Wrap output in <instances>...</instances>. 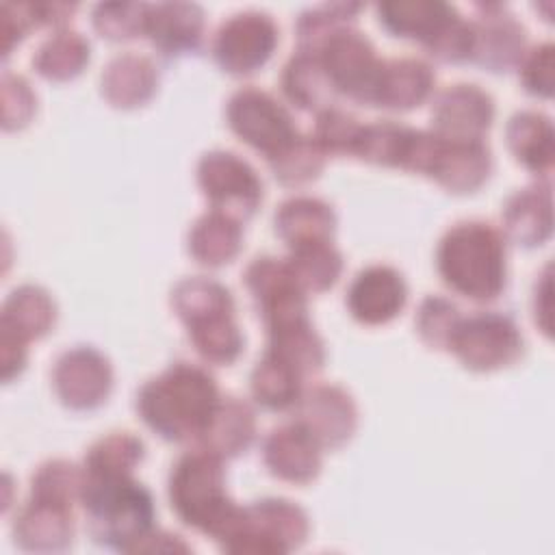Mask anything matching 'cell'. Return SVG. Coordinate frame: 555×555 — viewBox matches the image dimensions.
I'll return each instance as SVG.
<instances>
[{
	"mask_svg": "<svg viewBox=\"0 0 555 555\" xmlns=\"http://www.w3.org/2000/svg\"><path fill=\"white\" fill-rule=\"evenodd\" d=\"M219 401L217 384L208 371L176 362L143 384L137 395V410L143 423L160 438L184 442L204 436Z\"/></svg>",
	"mask_w": 555,
	"mask_h": 555,
	"instance_id": "6da1fadb",
	"label": "cell"
},
{
	"mask_svg": "<svg viewBox=\"0 0 555 555\" xmlns=\"http://www.w3.org/2000/svg\"><path fill=\"white\" fill-rule=\"evenodd\" d=\"M95 542L117 551H139L152 535V494L130 475L82 470L80 496Z\"/></svg>",
	"mask_w": 555,
	"mask_h": 555,
	"instance_id": "7a4b0ae2",
	"label": "cell"
},
{
	"mask_svg": "<svg viewBox=\"0 0 555 555\" xmlns=\"http://www.w3.org/2000/svg\"><path fill=\"white\" fill-rule=\"evenodd\" d=\"M223 483L221 457L206 449L182 455L169 475L171 509L184 525L221 544L234 535L243 518V507L228 499Z\"/></svg>",
	"mask_w": 555,
	"mask_h": 555,
	"instance_id": "3957f363",
	"label": "cell"
},
{
	"mask_svg": "<svg viewBox=\"0 0 555 555\" xmlns=\"http://www.w3.org/2000/svg\"><path fill=\"white\" fill-rule=\"evenodd\" d=\"M436 264L451 291L475 301L494 299L505 286L503 236L483 221L455 223L438 245Z\"/></svg>",
	"mask_w": 555,
	"mask_h": 555,
	"instance_id": "277c9868",
	"label": "cell"
},
{
	"mask_svg": "<svg viewBox=\"0 0 555 555\" xmlns=\"http://www.w3.org/2000/svg\"><path fill=\"white\" fill-rule=\"evenodd\" d=\"M171 304L189 325V338L197 353L212 364H230L243 347V336L234 323V301L230 291L208 278L182 280Z\"/></svg>",
	"mask_w": 555,
	"mask_h": 555,
	"instance_id": "5b68a950",
	"label": "cell"
},
{
	"mask_svg": "<svg viewBox=\"0 0 555 555\" xmlns=\"http://www.w3.org/2000/svg\"><path fill=\"white\" fill-rule=\"evenodd\" d=\"M308 533L306 514L284 499H262L243 507L238 529L221 546L230 553H286Z\"/></svg>",
	"mask_w": 555,
	"mask_h": 555,
	"instance_id": "8992f818",
	"label": "cell"
},
{
	"mask_svg": "<svg viewBox=\"0 0 555 555\" xmlns=\"http://www.w3.org/2000/svg\"><path fill=\"white\" fill-rule=\"evenodd\" d=\"M228 124L241 141L258 150L267 160L278 158L299 137L286 108L254 87H245L230 98Z\"/></svg>",
	"mask_w": 555,
	"mask_h": 555,
	"instance_id": "52a82bcc",
	"label": "cell"
},
{
	"mask_svg": "<svg viewBox=\"0 0 555 555\" xmlns=\"http://www.w3.org/2000/svg\"><path fill=\"white\" fill-rule=\"evenodd\" d=\"M314 54L319 56L334 91H340L356 102L369 106L373 104V93L384 61L375 56V50L364 35L343 26L334 30L314 50Z\"/></svg>",
	"mask_w": 555,
	"mask_h": 555,
	"instance_id": "ba28073f",
	"label": "cell"
},
{
	"mask_svg": "<svg viewBox=\"0 0 555 555\" xmlns=\"http://www.w3.org/2000/svg\"><path fill=\"white\" fill-rule=\"evenodd\" d=\"M449 349L475 371H492L507 366L522 351V338L516 325L496 312H479L468 319H460Z\"/></svg>",
	"mask_w": 555,
	"mask_h": 555,
	"instance_id": "9c48e42d",
	"label": "cell"
},
{
	"mask_svg": "<svg viewBox=\"0 0 555 555\" xmlns=\"http://www.w3.org/2000/svg\"><path fill=\"white\" fill-rule=\"evenodd\" d=\"M199 186L215 212L232 219H247L262 199V184L256 171L232 152H210L197 167Z\"/></svg>",
	"mask_w": 555,
	"mask_h": 555,
	"instance_id": "30bf717a",
	"label": "cell"
},
{
	"mask_svg": "<svg viewBox=\"0 0 555 555\" xmlns=\"http://www.w3.org/2000/svg\"><path fill=\"white\" fill-rule=\"evenodd\" d=\"M245 284L269 332L306 321V291L286 260L256 258L245 271Z\"/></svg>",
	"mask_w": 555,
	"mask_h": 555,
	"instance_id": "8fae6325",
	"label": "cell"
},
{
	"mask_svg": "<svg viewBox=\"0 0 555 555\" xmlns=\"http://www.w3.org/2000/svg\"><path fill=\"white\" fill-rule=\"evenodd\" d=\"M278 43V28L264 13L247 11L221 24L215 37V59L230 74H249L267 63Z\"/></svg>",
	"mask_w": 555,
	"mask_h": 555,
	"instance_id": "7c38bea8",
	"label": "cell"
},
{
	"mask_svg": "<svg viewBox=\"0 0 555 555\" xmlns=\"http://www.w3.org/2000/svg\"><path fill=\"white\" fill-rule=\"evenodd\" d=\"M111 366L102 353L91 347L65 351L52 371L59 399L74 410H91L100 405L111 390Z\"/></svg>",
	"mask_w": 555,
	"mask_h": 555,
	"instance_id": "4fadbf2b",
	"label": "cell"
},
{
	"mask_svg": "<svg viewBox=\"0 0 555 555\" xmlns=\"http://www.w3.org/2000/svg\"><path fill=\"white\" fill-rule=\"evenodd\" d=\"M494 106L475 85H453L438 93L431 106L434 134L444 141H481L490 128Z\"/></svg>",
	"mask_w": 555,
	"mask_h": 555,
	"instance_id": "5bb4252c",
	"label": "cell"
},
{
	"mask_svg": "<svg viewBox=\"0 0 555 555\" xmlns=\"http://www.w3.org/2000/svg\"><path fill=\"white\" fill-rule=\"evenodd\" d=\"M408 288L399 271L386 264L362 269L347 293V306L353 319L366 325H379L395 319L405 306Z\"/></svg>",
	"mask_w": 555,
	"mask_h": 555,
	"instance_id": "9a60e30c",
	"label": "cell"
},
{
	"mask_svg": "<svg viewBox=\"0 0 555 555\" xmlns=\"http://www.w3.org/2000/svg\"><path fill=\"white\" fill-rule=\"evenodd\" d=\"M297 423L306 427L321 447L343 444L356 425V408L347 392L336 386H317L295 403Z\"/></svg>",
	"mask_w": 555,
	"mask_h": 555,
	"instance_id": "2e32d148",
	"label": "cell"
},
{
	"mask_svg": "<svg viewBox=\"0 0 555 555\" xmlns=\"http://www.w3.org/2000/svg\"><path fill=\"white\" fill-rule=\"evenodd\" d=\"M264 462L269 470L286 481L306 483L321 466V444L297 421L273 429L264 440Z\"/></svg>",
	"mask_w": 555,
	"mask_h": 555,
	"instance_id": "e0dca14e",
	"label": "cell"
},
{
	"mask_svg": "<svg viewBox=\"0 0 555 555\" xmlns=\"http://www.w3.org/2000/svg\"><path fill=\"white\" fill-rule=\"evenodd\" d=\"M15 540L30 551H56L72 542V503L33 496L15 518Z\"/></svg>",
	"mask_w": 555,
	"mask_h": 555,
	"instance_id": "ac0fdd59",
	"label": "cell"
},
{
	"mask_svg": "<svg viewBox=\"0 0 555 555\" xmlns=\"http://www.w3.org/2000/svg\"><path fill=\"white\" fill-rule=\"evenodd\" d=\"M434 74L429 65L416 59L384 61L371 106L408 111L418 106L431 91Z\"/></svg>",
	"mask_w": 555,
	"mask_h": 555,
	"instance_id": "d6986e66",
	"label": "cell"
},
{
	"mask_svg": "<svg viewBox=\"0 0 555 555\" xmlns=\"http://www.w3.org/2000/svg\"><path fill=\"white\" fill-rule=\"evenodd\" d=\"M202 11L195 4L176 2L147 7L145 35L163 54L173 56L195 50L202 39Z\"/></svg>",
	"mask_w": 555,
	"mask_h": 555,
	"instance_id": "ffe728a7",
	"label": "cell"
},
{
	"mask_svg": "<svg viewBox=\"0 0 555 555\" xmlns=\"http://www.w3.org/2000/svg\"><path fill=\"white\" fill-rule=\"evenodd\" d=\"M490 173V152L481 141H444L431 167V178L453 193L477 189Z\"/></svg>",
	"mask_w": 555,
	"mask_h": 555,
	"instance_id": "44dd1931",
	"label": "cell"
},
{
	"mask_svg": "<svg viewBox=\"0 0 555 555\" xmlns=\"http://www.w3.org/2000/svg\"><path fill=\"white\" fill-rule=\"evenodd\" d=\"M377 15L395 37L418 39L427 48L457 13L444 2H384Z\"/></svg>",
	"mask_w": 555,
	"mask_h": 555,
	"instance_id": "7402d4cb",
	"label": "cell"
},
{
	"mask_svg": "<svg viewBox=\"0 0 555 555\" xmlns=\"http://www.w3.org/2000/svg\"><path fill=\"white\" fill-rule=\"evenodd\" d=\"M332 208L314 197H293L275 212V232L291 245L330 241L334 232Z\"/></svg>",
	"mask_w": 555,
	"mask_h": 555,
	"instance_id": "603a6c76",
	"label": "cell"
},
{
	"mask_svg": "<svg viewBox=\"0 0 555 555\" xmlns=\"http://www.w3.org/2000/svg\"><path fill=\"white\" fill-rule=\"evenodd\" d=\"M54 301L39 286H20L15 288L4 306L0 317V330L11 332L24 340L43 336L54 325Z\"/></svg>",
	"mask_w": 555,
	"mask_h": 555,
	"instance_id": "cb8c5ba5",
	"label": "cell"
},
{
	"mask_svg": "<svg viewBox=\"0 0 555 555\" xmlns=\"http://www.w3.org/2000/svg\"><path fill=\"white\" fill-rule=\"evenodd\" d=\"M254 438V414L251 410L234 397L221 399L208 429L204 431L202 449L219 455L232 457L249 447Z\"/></svg>",
	"mask_w": 555,
	"mask_h": 555,
	"instance_id": "d4e9b609",
	"label": "cell"
},
{
	"mask_svg": "<svg viewBox=\"0 0 555 555\" xmlns=\"http://www.w3.org/2000/svg\"><path fill=\"white\" fill-rule=\"evenodd\" d=\"M282 89L286 98L306 111L330 108L334 89L314 52L299 50L284 67Z\"/></svg>",
	"mask_w": 555,
	"mask_h": 555,
	"instance_id": "484cf974",
	"label": "cell"
},
{
	"mask_svg": "<svg viewBox=\"0 0 555 555\" xmlns=\"http://www.w3.org/2000/svg\"><path fill=\"white\" fill-rule=\"evenodd\" d=\"M505 230L522 245L542 243L551 232V195L548 186L518 191L503 210Z\"/></svg>",
	"mask_w": 555,
	"mask_h": 555,
	"instance_id": "4316f807",
	"label": "cell"
},
{
	"mask_svg": "<svg viewBox=\"0 0 555 555\" xmlns=\"http://www.w3.org/2000/svg\"><path fill=\"white\" fill-rule=\"evenodd\" d=\"M156 85L152 63L137 54H124L111 61L102 74V91L115 106L143 104Z\"/></svg>",
	"mask_w": 555,
	"mask_h": 555,
	"instance_id": "83f0119b",
	"label": "cell"
},
{
	"mask_svg": "<svg viewBox=\"0 0 555 555\" xmlns=\"http://www.w3.org/2000/svg\"><path fill=\"white\" fill-rule=\"evenodd\" d=\"M241 247V228L236 219L208 212L195 221L189 234V251L193 258L208 267H219L230 262Z\"/></svg>",
	"mask_w": 555,
	"mask_h": 555,
	"instance_id": "f1b7e54d",
	"label": "cell"
},
{
	"mask_svg": "<svg viewBox=\"0 0 555 555\" xmlns=\"http://www.w3.org/2000/svg\"><path fill=\"white\" fill-rule=\"evenodd\" d=\"M251 392L256 401L267 410H286L301 397V373L267 351L251 373Z\"/></svg>",
	"mask_w": 555,
	"mask_h": 555,
	"instance_id": "f546056e",
	"label": "cell"
},
{
	"mask_svg": "<svg viewBox=\"0 0 555 555\" xmlns=\"http://www.w3.org/2000/svg\"><path fill=\"white\" fill-rule=\"evenodd\" d=\"M507 143L514 156L531 171H546L553 158V132L544 115L518 113L507 126Z\"/></svg>",
	"mask_w": 555,
	"mask_h": 555,
	"instance_id": "4dcf8cb0",
	"label": "cell"
},
{
	"mask_svg": "<svg viewBox=\"0 0 555 555\" xmlns=\"http://www.w3.org/2000/svg\"><path fill=\"white\" fill-rule=\"evenodd\" d=\"M522 28L509 15L486 13L481 26L475 28L477 61L494 72L505 69L522 50Z\"/></svg>",
	"mask_w": 555,
	"mask_h": 555,
	"instance_id": "1f68e13d",
	"label": "cell"
},
{
	"mask_svg": "<svg viewBox=\"0 0 555 555\" xmlns=\"http://www.w3.org/2000/svg\"><path fill=\"white\" fill-rule=\"evenodd\" d=\"M291 249L293 251L286 262L304 291L319 293L330 288L338 280L343 260L330 241L301 243Z\"/></svg>",
	"mask_w": 555,
	"mask_h": 555,
	"instance_id": "d6a6232c",
	"label": "cell"
},
{
	"mask_svg": "<svg viewBox=\"0 0 555 555\" xmlns=\"http://www.w3.org/2000/svg\"><path fill=\"white\" fill-rule=\"evenodd\" d=\"M89 61V43L69 30H61L41 43L33 56L35 69L50 80H69L78 76Z\"/></svg>",
	"mask_w": 555,
	"mask_h": 555,
	"instance_id": "836d02e7",
	"label": "cell"
},
{
	"mask_svg": "<svg viewBox=\"0 0 555 555\" xmlns=\"http://www.w3.org/2000/svg\"><path fill=\"white\" fill-rule=\"evenodd\" d=\"M143 444L139 438L128 431H115L102 440H98L87 457L85 473L93 475H130L132 466L141 462Z\"/></svg>",
	"mask_w": 555,
	"mask_h": 555,
	"instance_id": "e575fe53",
	"label": "cell"
},
{
	"mask_svg": "<svg viewBox=\"0 0 555 555\" xmlns=\"http://www.w3.org/2000/svg\"><path fill=\"white\" fill-rule=\"evenodd\" d=\"M360 132L362 126L349 113L330 106L319 111L314 134L310 139L321 152L353 154Z\"/></svg>",
	"mask_w": 555,
	"mask_h": 555,
	"instance_id": "d590c367",
	"label": "cell"
},
{
	"mask_svg": "<svg viewBox=\"0 0 555 555\" xmlns=\"http://www.w3.org/2000/svg\"><path fill=\"white\" fill-rule=\"evenodd\" d=\"M273 176L284 184H301L319 176L323 167V152L312 143V139L297 137L291 147H286L278 158L269 160Z\"/></svg>",
	"mask_w": 555,
	"mask_h": 555,
	"instance_id": "8d00e7d4",
	"label": "cell"
},
{
	"mask_svg": "<svg viewBox=\"0 0 555 555\" xmlns=\"http://www.w3.org/2000/svg\"><path fill=\"white\" fill-rule=\"evenodd\" d=\"M80 486H82V473L74 464L63 460H52L39 466V470L33 475L30 494L72 503L74 496H80Z\"/></svg>",
	"mask_w": 555,
	"mask_h": 555,
	"instance_id": "74e56055",
	"label": "cell"
},
{
	"mask_svg": "<svg viewBox=\"0 0 555 555\" xmlns=\"http://www.w3.org/2000/svg\"><path fill=\"white\" fill-rule=\"evenodd\" d=\"M145 4H100L93 11V26L106 39H132L145 33Z\"/></svg>",
	"mask_w": 555,
	"mask_h": 555,
	"instance_id": "f35d334b",
	"label": "cell"
},
{
	"mask_svg": "<svg viewBox=\"0 0 555 555\" xmlns=\"http://www.w3.org/2000/svg\"><path fill=\"white\" fill-rule=\"evenodd\" d=\"M460 321L457 308L442 297H427L416 314V330L423 340L436 349L449 347L451 334Z\"/></svg>",
	"mask_w": 555,
	"mask_h": 555,
	"instance_id": "ab89813d",
	"label": "cell"
},
{
	"mask_svg": "<svg viewBox=\"0 0 555 555\" xmlns=\"http://www.w3.org/2000/svg\"><path fill=\"white\" fill-rule=\"evenodd\" d=\"M2 108H4V128L24 126L35 111V95L28 82L22 76L4 74L2 78Z\"/></svg>",
	"mask_w": 555,
	"mask_h": 555,
	"instance_id": "60d3db41",
	"label": "cell"
},
{
	"mask_svg": "<svg viewBox=\"0 0 555 555\" xmlns=\"http://www.w3.org/2000/svg\"><path fill=\"white\" fill-rule=\"evenodd\" d=\"M551 46L535 48L522 65V82L529 93L551 98L553 93V74H551Z\"/></svg>",
	"mask_w": 555,
	"mask_h": 555,
	"instance_id": "b9f144b4",
	"label": "cell"
},
{
	"mask_svg": "<svg viewBox=\"0 0 555 555\" xmlns=\"http://www.w3.org/2000/svg\"><path fill=\"white\" fill-rule=\"evenodd\" d=\"M0 360H2V379L9 382L24 369L26 362V340L0 330Z\"/></svg>",
	"mask_w": 555,
	"mask_h": 555,
	"instance_id": "7bdbcfd3",
	"label": "cell"
}]
</instances>
